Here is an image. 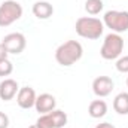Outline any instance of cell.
Listing matches in <instances>:
<instances>
[{
	"mask_svg": "<svg viewBox=\"0 0 128 128\" xmlns=\"http://www.w3.org/2000/svg\"><path fill=\"white\" fill-rule=\"evenodd\" d=\"M84 55V48L78 40H67L61 43L55 51V60L60 66L70 67L79 61Z\"/></svg>",
	"mask_w": 128,
	"mask_h": 128,
	"instance_id": "6da1fadb",
	"label": "cell"
},
{
	"mask_svg": "<svg viewBox=\"0 0 128 128\" xmlns=\"http://www.w3.org/2000/svg\"><path fill=\"white\" fill-rule=\"evenodd\" d=\"M74 28L80 37L96 40V39H100V36L104 32V24L103 21H100L98 18H94V16H80L76 21Z\"/></svg>",
	"mask_w": 128,
	"mask_h": 128,
	"instance_id": "7a4b0ae2",
	"label": "cell"
},
{
	"mask_svg": "<svg viewBox=\"0 0 128 128\" xmlns=\"http://www.w3.org/2000/svg\"><path fill=\"white\" fill-rule=\"evenodd\" d=\"M124 51V39L118 33H109L104 37L100 55L104 60H118Z\"/></svg>",
	"mask_w": 128,
	"mask_h": 128,
	"instance_id": "3957f363",
	"label": "cell"
},
{
	"mask_svg": "<svg viewBox=\"0 0 128 128\" xmlns=\"http://www.w3.org/2000/svg\"><path fill=\"white\" fill-rule=\"evenodd\" d=\"M103 24L110 28L112 33L128 32V12L127 10H107L103 16Z\"/></svg>",
	"mask_w": 128,
	"mask_h": 128,
	"instance_id": "277c9868",
	"label": "cell"
},
{
	"mask_svg": "<svg viewBox=\"0 0 128 128\" xmlns=\"http://www.w3.org/2000/svg\"><path fill=\"white\" fill-rule=\"evenodd\" d=\"M22 16V6L15 0H6L0 4V27H8Z\"/></svg>",
	"mask_w": 128,
	"mask_h": 128,
	"instance_id": "5b68a950",
	"label": "cell"
},
{
	"mask_svg": "<svg viewBox=\"0 0 128 128\" xmlns=\"http://www.w3.org/2000/svg\"><path fill=\"white\" fill-rule=\"evenodd\" d=\"M2 45L4 46V49L8 51V54H21L26 46H27V40H26V36L22 33H9L3 37L2 40Z\"/></svg>",
	"mask_w": 128,
	"mask_h": 128,
	"instance_id": "8992f818",
	"label": "cell"
},
{
	"mask_svg": "<svg viewBox=\"0 0 128 128\" xmlns=\"http://www.w3.org/2000/svg\"><path fill=\"white\" fill-rule=\"evenodd\" d=\"M113 80L109 76H98L92 80V91L97 97H107L113 91Z\"/></svg>",
	"mask_w": 128,
	"mask_h": 128,
	"instance_id": "52a82bcc",
	"label": "cell"
},
{
	"mask_svg": "<svg viewBox=\"0 0 128 128\" xmlns=\"http://www.w3.org/2000/svg\"><path fill=\"white\" fill-rule=\"evenodd\" d=\"M36 98H37L36 91L32 86H22V88H20V91L16 94V103L21 109H32V107H34Z\"/></svg>",
	"mask_w": 128,
	"mask_h": 128,
	"instance_id": "ba28073f",
	"label": "cell"
},
{
	"mask_svg": "<svg viewBox=\"0 0 128 128\" xmlns=\"http://www.w3.org/2000/svg\"><path fill=\"white\" fill-rule=\"evenodd\" d=\"M55 106H57L55 97L52 96V94H48V92L37 96V98H36V103H34V107H36V110H37L40 115L52 112V110L55 109Z\"/></svg>",
	"mask_w": 128,
	"mask_h": 128,
	"instance_id": "9c48e42d",
	"label": "cell"
},
{
	"mask_svg": "<svg viewBox=\"0 0 128 128\" xmlns=\"http://www.w3.org/2000/svg\"><path fill=\"white\" fill-rule=\"evenodd\" d=\"M18 91H20V86H18L16 80H14V79L2 80V84H0V98L3 101L12 100L14 97L18 94Z\"/></svg>",
	"mask_w": 128,
	"mask_h": 128,
	"instance_id": "30bf717a",
	"label": "cell"
},
{
	"mask_svg": "<svg viewBox=\"0 0 128 128\" xmlns=\"http://www.w3.org/2000/svg\"><path fill=\"white\" fill-rule=\"evenodd\" d=\"M54 14V6L49 2H36L33 4V15L39 20H48Z\"/></svg>",
	"mask_w": 128,
	"mask_h": 128,
	"instance_id": "8fae6325",
	"label": "cell"
},
{
	"mask_svg": "<svg viewBox=\"0 0 128 128\" xmlns=\"http://www.w3.org/2000/svg\"><path fill=\"white\" fill-rule=\"evenodd\" d=\"M88 113L94 119L103 118L107 113V104H106V101L104 100H94V101H91L90 107H88Z\"/></svg>",
	"mask_w": 128,
	"mask_h": 128,
	"instance_id": "7c38bea8",
	"label": "cell"
},
{
	"mask_svg": "<svg viewBox=\"0 0 128 128\" xmlns=\"http://www.w3.org/2000/svg\"><path fill=\"white\" fill-rule=\"evenodd\" d=\"M113 109L118 115H128V92H119L115 97Z\"/></svg>",
	"mask_w": 128,
	"mask_h": 128,
	"instance_id": "4fadbf2b",
	"label": "cell"
},
{
	"mask_svg": "<svg viewBox=\"0 0 128 128\" xmlns=\"http://www.w3.org/2000/svg\"><path fill=\"white\" fill-rule=\"evenodd\" d=\"M51 118H52V122L55 128H63L67 124V113L63 110H58V109H54L52 112H49Z\"/></svg>",
	"mask_w": 128,
	"mask_h": 128,
	"instance_id": "5bb4252c",
	"label": "cell"
},
{
	"mask_svg": "<svg viewBox=\"0 0 128 128\" xmlns=\"http://www.w3.org/2000/svg\"><path fill=\"white\" fill-rule=\"evenodd\" d=\"M103 8H104L103 0H86L85 2V10L90 15H98L103 10Z\"/></svg>",
	"mask_w": 128,
	"mask_h": 128,
	"instance_id": "9a60e30c",
	"label": "cell"
},
{
	"mask_svg": "<svg viewBox=\"0 0 128 128\" xmlns=\"http://www.w3.org/2000/svg\"><path fill=\"white\" fill-rule=\"evenodd\" d=\"M36 125L40 128H55L54 122H52V118L49 113H43L39 116V119L36 121Z\"/></svg>",
	"mask_w": 128,
	"mask_h": 128,
	"instance_id": "2e32d148",
	"label": "cell"
},
{
	"mask_svg": "<svg viewBox=\"0 0 128 128\" xmlns=\"http://www.w3.org/2000/svg\"><path fill=\"white\" fill-rule=\"evenodd\" d=\"M12 72H14V66H12V63H10L8 58L0 61V78L9 76Z\"/></svg>",
	"mask_w": 128,
	"mask_h": 128,
	"instance_id": "e0dca14e",
	"label": "cell"
},
{
	"mask_svg": "<svg viewBox=\"0 0 128 128\" xmlns=\"http://www.w3.org/2000/svg\"><path fill=\"white\" fill-rule=\"evenodd\" d=\"M116 70L121 72V73H128V55H124V57H119L116 60Z\"/></svg>",
	"mask_w": 128,
	"mask_h": 128,
	"instance_id": "ac0fdd59",
	"label": "cell"
},
{
	"mask_svg": "<svg viewBox=\"0 0 128 128\" xmlns=\"http://www.w3.org/2000/svg\"><path fill=\"white\" fill-rule=\"evenodd\" d=\"M9 127V116L3 112H0V128H8Z\"/></svg>",
	"mask_w": 128,
	"mask_h": 128,
	"instance_id": "d6986e66",
	"label": "cell"
},
{
	"mask_svg": "<svg viewBox=\"0 0 128 128\" xmlns=\"http://www.w3.org/2000/svg\"><path fill=\"white\" fill-rule=\"evenodd\" d=\"M8 55H9V54H8V51L4 49V46H3V45H2V42H0V61H2V60H6V58H8Z\"/></svg>",
	"mask_w": 128,
	"mask_h": 128,
	"instance_id": "ffe728a7",
	"label": "cell"
},
{
	"mask_svg": "<svg viewBox=\"0 0 128 128\" xmlns=\"http://www.w3.org/2000/svg\"><path fill=\"white\" fill-rule=\"evenodd\" d=\"M96 128H116L115 125H112L110 122H101V124H97Z\"/></svg>",
	"mask_w": 128,
	"mask_h": 128,
	"instance_id": "44dd1931",
	"label": "cell"
},
{
	"mask_svg": "<svg viewBox=\"0 0 128 128\" xmlns=\"http://www.w3.org/2000/svg\"><path fill=\"white\" fill-rule=\"evenodd\" d=\"M28 128H40V127H37V125L34 124V125H30V127H28Z\"/></svg>",
	"mask_w": 128,
	"mask_h": 128,
	"instance_id": "7402d4cb",
	"label": "cell"
},
{
	"mask_svg": "<svg viewBox=\"0 0 128 128\" xmlns=\"http://www.w3.org/2000/svg\"><path fill=\"white\" fill-rule=\"evenodd\" d=\"M127 86H128V78H127Z\"/></svg>",
	"mask_w": 128,
	"mask_h": 128,
	"instance_id": "603a6c76",
	"label": "cell"
}]
</instances>
